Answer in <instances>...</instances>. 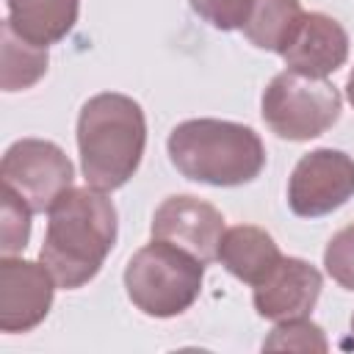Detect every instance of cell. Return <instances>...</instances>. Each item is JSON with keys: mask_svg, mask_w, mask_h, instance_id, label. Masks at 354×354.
I'll return each mask as SVG.
<instances>
[{"mask_svg": "<svg viewBox=\"0 0 354 354\" xmlns=\"http://www.w3.org/2000/svg\"><path fill=\"white\" fill-rule=\"evenodd\" d=\"M252 0H188L191 11L216 30H241Z\"/></svg>", "mask_w": 354, "mask_h": 354, "instance_id": "d6986e66", "label": "cell"}, {"mask_svg": "<svg viewBox=\"0 0 354 354\" xmlns=\"http://www.w3.org/2000/svg\"><path fill=\"white\" fill-rule=\"evenodd\" d=\"M8 25L28 41L50 47L64 41L80 14V0H6Z\"/></svg>", "mask_w": 354, "mask_h": 354, "instance_id": "4fadbf2b", "label": "cell"}, {"mask_svg": "<svg viewBox=\"0 0 354 354\" xmlns=\"http://www.w3.org/2000/svg\"><path fill=\"white\" fill-rule=\"evenodd\" d=\"M55 279L39 260H25L17 254L0 257V329L6 335H19L36 329L53 307Z\"/></svg>", "mask_w": 354, "mask_h": 354, "instance_id": "ba28073f", "label": "cell"}, {"mask_svg": "<svg viewBox=\"0 0 354 354\" xmlns=\"http://www.w3.org/2000/svg\"><path fill=\"white\" fill-rule=\"evenodd\" d=\"M324 268L340 288L354 290V224H346L326 241Z\"/></svg>", "mask_w": 354, "mask_h": 354, "instance_id": "ac0fdd59", "label": "cell"}, {"mask_svg": "<svg viewBox=\"0 0 354 354\" xmlns=\"http://www.w3.org/2000/svg\"><path fill=\"white\" fill-rule=\"evenodd\" d=\"M30 216L33 210L11 191V188H0V252L3 254H19L25 252L28 241H30Z\"/></svg>", "mask_w": 354, "mask_h": 354, "instance_id": "2e32d148", "label": "cell"}, {"mask_svg": "<svg viewBox=\"0 0 354 354\" xmlns=\"http://www.w3.org/2000/svg\"><path fill=\"white\" fill-rule=\"evenodd\" d=\"M0 183L11 188L33 213H47L75 183L69 155L47 138H19L0 160Z\"/></svg>", "mask_w": 354, "mask_h": 354, "instance_id": "8992f818", "label": "cell"}, {"mask_svg": "<svg viewBox=\"0 0 354 354\" xmlns=\"http://www.w3.org/2000/svg\"><path fill=\"white\" fill-rule=\"evenodd\" d=\"M346 100H348L351 108H354V66H351V72H348V77H346Z\"/></svg>", "mask_w": 354, "mask_h": 354, "instance_id": "ffe728a7", "label": "cell"}, {"mask_svg": "<svg viewBox=\"0 0 354 354\" xmlns=\"http://www.w3.org/2000/svg\"><path fill=\"white\" fill-rule=\"evenodd\" d=\"M282 61L288 69L301 75L329 77L348 61V33L335 17L324 11H304L288 47L282 50Z\"/></svg>", "mask_w": 354, "mask_h": 354, "instance_id": "8fae6325", "label": "cell"}, {"mask_svg": "<svg viewBox=\"0 0 354 354\" xmlns=\"http://www.w3.org/2000/svg\"><path fill=\"white\" fill-rule=\"evenodd\" d=\"M351 335H354V315H351Z\"/></svg>", "mask_w": 354, "mask_h": 354, "instance_id": "44dd1931", "label": "cell"}, {"mask_svg": "<svg viewBox=\"0 0 354 354\" xmlns=\"http://www.w3.org/2000/svg\"><path fill=\"white\" fill-rule=\"evenodd\" d=\"M285 254L279 252L277 241L271 232L254 224H238L224 230L221 243H218V263L241 282L246 285H260L282 260Z\"/></svg>", "mask_w": 354, "mask_h": 354, "instance_id": "7c38bea8", "label": "cell"}, {"mask_svg": "<svg viewBox=\"0 0 354 354\" xmlns=\"http://www.w3.org/2000/svg\"><path fill=\"white\" fill-rule=\"evenodd\" d=\"M205 266L191 252L152 238L124 266L127 299L149 318L183 315L202 293Z\"/></svg>", "mask_w": 354, "mask_h": 354, "instance_id": "277c9868", "label": "cell"}, {"mask_svg": "<svg viewBox=\"0 0 354 354\" xmlns=\"http://www.w3.org/2000/svg\"><path fill=\"white\" fill-rule=\"evenodd\" d=\"M50 53L28 39H22L8 19L0 25V88L3 91H25L36 86L47 75Z\"/></svg>", "mask_w": 354, "mask_h": 354, "instance_id": "9a60e30c", "label": "cell"}, {"mask_svg": "<svg viewBox=\"0 0 354 354\" xmlns=\"http://www.w3.org/2000/svg\"><path fill=\"white\" fill-rule=\"evenodd\" d=\"M149 232L158 241L191 252L202 263H213L218 260L224 216L218 207L194 194H171L155 207Z\"/></svg>", "mask_w": 354, "mask_h": 354, "instance_id": "9c48e42d", "label": "cell"}, {"mask_svg": "<svg viewBox=\"0 0 354 354\" xmlns=\"http://www.w3.org/2000/svg\"><path fill=\"white\" fill-rule=\"evenodd\" d=\"M354 196V158L321 147L299 158L288 177V207L299 218H321Z\"/></svg>", "mask_w": 354, "mask_h": 354, "instance_id": "52a82bcc", "label": "cell"}, {"mask_svg": "<svg viewBox=\"0 0 354 354\" xmlns=\"http://www.w3.org/2000/svg\"><path fill=\"white\" fill-rule=\"evenodd\" d=\"M77 152L86 185L116 191L138 171L147 147L144 108L119 91L88 97L77 113Z\"/></svg>", "mask_w": 354, "mask_h": 354, "instance_id": "7a4b0ae2", "label": "cell"}, {"mask_svg": "<svg viewBox=\"0 0 354 354\" xmlns=\"http://www.w3.org/2000/svg\"><path fill=\"white\" fill-rule=\"evenodd\" d=\"M343 111L340 91L326 77H310L282 69L271 77L260 97L266 127L285 141H310L324 136Z\"/></svg>", "mask_w": 354, "mask_h": 354, "instance_id": "5b68a950", "label": "cell"}, {"mask_svg": "<svg viewBox=\"0 0 354 354\" xmlns=\"http://www.w3.org/2000/svg\"><path fill=\"white\" fill-rule=\"evenodd\" d=\"M263 348L268 351H326L329 343L324 337V329L313 324L310 318H290L277 321L271 335L263 340Z\"/></svg>", "mask_w": 354, "mask_h": 354, "instance_id": "e0dca14e", "label": "cell"}, {"mask_svg": "<svg viewBox=\"0 0 354 354\" xmlns=\"http://www.w3.org/2000/svg\"><path fill=\"white\" fill-rule=\"evenodd\" d=\"M324 277L301 257H282L279 266L252 288V304L266 321L307 318L321 299Z\"/></svg>", "mask_w": 354, "mask_h": 354, "instance_id": "30bf717a", "label": "cell"}, {"mask_svg": "<svg viewBox=\"0 0 354 354\" xmlns=\"http://www.w3.org/2000/svg\"><path fill=\"white\" fill-rule=\"evenodd\" d=\"M304 11L299 0H252L243 22V36L257 50L282 55L293 30L299 28Z\"/></svg>", "mask_w": 354, "mask_h": 354, "instance_id": "5bb4252c", "label": "cell"}, {"mask_svg": "<svg viewBox=\"0 0 354 354\" xmlns=\"http://www.w3.org/2000/svg\"><path fill=\"white\" fill-rule=\"evenodd\" d=\"M171 166L194 183L213 188H238L260 177L266 169V147L260 136L230 119H185L171 127L169 141Z\"/></svg>", "mask_w": 354, "mask_h": 354, "instance_id": "3957f363", "label": "cell"}, {"mask_svg": "<svg viewBox=\"0 0 354 354\" xmlns=\"http://www.w3.org/2000/svg\"><path fill=\"white\" fill-rule=\"evenodd\" d=\"M119 235L116 205L105 191L83 185L69 188L47 210V232L39 260L64 290H77L91 282Z\"/></svg>", "mask_w": 354, "mask_h": 354, "instance_id": "6da1fadb", "label": "cell"}]
</instances>
